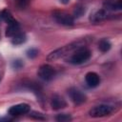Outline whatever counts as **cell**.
I'll use <instances>...</instances> for the list:
<instances>
[{
	"mask_svg": "<svg viewBox=\"0 0 122 122\" xmlns=\"http://www.w3.org/2000/svg\"><path fill=\"white\" fill-rule=\"evenodd\" d=\"M1 21H3V19H2V16H1V12H0V22Z\"/></svg>",
	"mask_w": 122,
	"mask_h": 122,
	"instance_id": "44dd1931",
	"label": "cell"
},
{
	"mask_svg": "<svg viewBox=\"0 0 122 122\" xmlns=\"http://www.w3.org/2000/svg\"><path fill=\"white\" fill-rule=\"evenodd\" d=\"M26 39H27L26 34L24 32L18 31L16 34H14L11 37V43L13 45H21V44H23L26 41Z\"/></svg>",
	"mask_w": 122,
	"mask_h": 122,
	"instance_id": "30bf717a",
	"label": "cell"
},
{
	"mask_svg": "<svg viewBox=\"0 0 122 122\" xmlns=\"http://www.w3.org/2000/svg\"><path fill=\"white\" fill-rule=\"evenodd\" d=\"M68 93L75 105H81L86 101V95L76 88H71Z\"/></svg>",
	"mask_w": 122,
	"mask_h": 122,
	"instance_id": "5b68a950",
	"label": "cell"
},
{
	"mask_svg": "<svg viewBox=\"0 0 122 122\" xmlns=\"http://www.w3.org/2000/svg\"><path fill=\"white\" fill-rule=\"evenodd\" d=\"M113 111H114V108L112 105L100 104V105L93 107L89 112V113L92 117H103V116L110 115Z\"/></svg>",
	"mask_w": 122,
	"mask_h": 122,
	"instance_id": "6da1fadb",
	"label": "cell"
},
{
	"mask_svg": "<svg viewBox=\"0 0 122 122\" xmlns=\"http://www.w3.org/2000/svg\"><path fill=\"white\" fill-rule=\"evenodd\" d=\"M111 43L107 39H101L98 43V48L102 52H106L111 49Z\"/></svg>",
	"mask_w": 122,
	"mask_h": 122,
	"instance_id": "7c38bea8",
	"label": "cell"
},
{
	"mask_svg": "<svg viewBox=\"0 0 122 122\" xmlns=\"http://www.w3.org/2000/svg\"><path fill=\"white\" fill-rule=\"evenodd\" d=\"M38 55V51L34 48H31V49H29L27 51V56L29 58H34Z\"/></svg>",
	"mask_w": 122,
	"mask_h": 122,
	"instance_id": "2e32d148",
	"label": "cell"
},
{
	"mask_svg": "<svg viewBox=\"0 0 122 122\" xmlns=\"http://www.w3.org/2000/svg\"><path fill=\"white\" fill-rule=\"evenodd\" d=\"M19 30H20V25H19V23L15 20V21H13V22L8 24V27H7V29H6V33H5V35H6L7 37H12L14 34H16V33L19 31Z\"/></svg>",
	"mask_w": 122,
	"mask_h": 122,
	"instance_id": "9c48e42d",
	"label": "cell"
},
{
	"mask_svg": "<svg viewBox=\"0 0 122 122\" xmlns=\"http://www.w3.org/2000/svg\"><path fill=\"white\" fill-rule=\"evenodd\" d=\"M85 80H86V83L88 84V86L92 87V88H94V87L98 86V84L100 83L99 75L96 72H93V71L88 72L85 76Z\"/></svg>",
	"mask_w": 122,
	"mask_h": 122,
	"instance_id": "52a82bcc",
	"label": "cell"
},
{
	"mask_svg": "<svg viewBox=\"0 0 122 122\" xmlns=\"http://www.w3.org/2000/svg\"><path fill=\"white\" fill-rule=\"evenodd\" d=\"M84 12H85V10H84L82 7H75V10H74V16L79 17V16H81Z\"/></svg>",
	"mask_w": 122,
	"mask_h": 122,
	"instance_id": "ac0fdd59",
	"label": "cell"
},
{
	"mask_svg": "<svg viewBox=\"0 0 122 122\" xmlns=\"http://www.w3.org/2000/svg\"><path fill=\"white\" fill-rule=\"evenodd\" d=\"M23 62H22V60H20V59H16V60H14L13 62H12V68L13 69H15V70H19V69H21L22 67H23Z\"/></svg>",
	"mask_w": 122,
	"mask_h": 122,
	"instance_id": "e0dca14e",
	"label": "cell"
},
{
	"mask_svg": "<svg viewBox=\"0 0 122 122\" xmlns=\"http://www.w3.org/2000/svg\"><path fill=\"white\" fill-rule=\"evenodd\" d=\"M1 16H2V19L3 21H5L7 24H10L13 21H15V19L13 18V16L11 15V13L8 10H4L1 11Z\"/></svg>",
	"mask_w": 122,
	"mask_h": 122,
	"instance_id": "4fadbf2b",
	"label": "cell"
},
{
	"mask_svg": "<svg viewBox=\"0 0 122 122\" xmlns=\"http://www.w3.org/2000/svg\"><path fill=\"white\" fill-rule=\"evenodd\" d=\"M105 18H107V11L104 10H97L95 13H93L91 16V21L92 22H100L102 20H104Z\"/></svg>",
	"mask_w": 122,
	"mask_h": 122,
	"instance_id": "8fae6325",
	"label": "cell"
},
{
	"mask_svg": "<svg viewBox=\"0 0 122 122\" xmlns=\"http://www.w3.org/2000/svg\"><path fill=\"white\" fill-rule=\"evenodd\" d=\"M53 17L56 22L65 26H72L73 25V17L64 11H55L53 13Z\"/></svg>",
	"mask_w": 122,
	"mask_h": 122,
	"instance_id": "277c9868",
	"label": "cell"
},
{
	"mask_svg": "<svg viewBox=\"0 0 122 122\" xmlns=\"http://www.w3.org/2000/svg\"><path fill=\"white\" fill-rule=\"evenodd\" d=\"M108 8L112 10H121L122 9V0H117V2L112 4H108Z\"/></svg>",
	"mask_w": 122,
	"mask_h": 122,
	"instance_id": "9a60e30c",
	"label": "cell"
},
{
	"mask_svg": "<svg viewBox=\"0 0 122 122\" xmlns=\"http://www.w3.org/2000/svg\"><path fill=\"white\" fill-rule=\"evenodd\" d=\"M91 51L88 49H79L78 51H76L71 57L70 58V62L71 64L74 65H80L84 62H86L87 60L90 59L91 57Z\"/></svg>",
	"mask_w": 122,
	"mask_h": 122,
	"instance_id": "7a4b0ae2",
	"label": "cell"
},
{
	"mask_svg": "<svg viewBox=\"0 0 122 122\" xmlns=\"http://www.w3.org/2000/svg\"><path fill=\"white\" fill-rule=\"evenodd\" d=\"M30 116L33 117V118H36V119H44L43 115L41 113H39V112H32L30 114Z\"/></svg>",
	"mask_w": 122,
	"mask_h": 122,
	"instance_id": "d6986e66",
	"label": "cell"
},
{
	"mask_svg": "<svg viewBox=\"0 0 122 122\" xmlns=\"http://www.w3.org/2000/svg\"><path fill=\"white\" fill-rule=\"evenodd\" d=\"M51 106L53 110H60V109H63L67 106V103L65 101V99L63 97H61L60 95H53L52 98H51Z\"/></svg>",
	"mask_w": 122,
	"mask_h": 122,
	"instance_id": "ba28073f",
	"label": "cell"
},
{
	"mask_svg": "<svg viewBox=\"0 0 122 122\" xmlns=\"http://www.w3.org/2000/svg\"><path fill=\"white\" fill-rule=\"evenodd\" d=\"M56 120H57V121H60V122H66V121L71 120V117L70 114L61 113V114H58V115L56 116Z\"/></svg>",
	"mask_w": 122,
	"mask_h": 122,
	"instance_id": "5bb4252c",
	"label": "cell"
},
{
	"mask_svg": "<svg viewBox=\"0 0 122 122\" xmlns=\"http://www.w3.org/2000/svg\"><path fill=\"white\" fill-rule=\"evenodd\" d=\"M16 1H17L18 3H21V4H23V3H24V2H26L27 0H16Z\"/></svg>",
	"mask_w": 122,
	"mask_h": 122,
	"instance_id": "ffe728a7",
	"label": "cell"
},
{
	"mask_svg": "<svg viewBox=\"0 0 122 122\" xmlns=\"http://www.w3.org/2000/svg\"><path fill=\"white\" fill-rule=\"evenodd\" d=\"M30 105H28L26 103H21V104H17V105L10 107L9 109V114H10L12 116H18L21 114L28 113L30 112Z\"/></svg>",
	"mask_w": 122,
	"mask_h": 122,
	"instance_id": "8992f818",
	"label": "cell"
},
{
	"mask_svg": "<svg viewBox=\"0 0 122 122\" xmlns=\"http://www.w3.org/2000/svg\"><path fill=\"white\" fill-rule=\"evenodd\" d=\"M37 73H38V76L41 79H43L45 81H50L54 77L55 71L51 66H50L48 64H45V65H42L38 69V72Z\"/></svg>",
	"mask_w": 122,
	"mask_h": 122,
	"instance_id": "3957f363",
	"label": "cell"
}]
</instances>
